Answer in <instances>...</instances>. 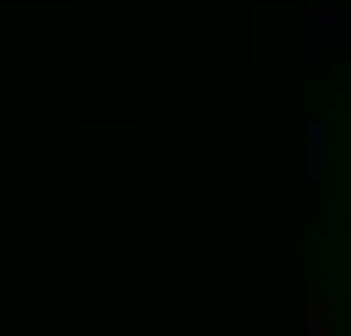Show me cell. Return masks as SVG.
<instances>
[{
    "mask_svg": "<svg viewBox=\"0 0 351 336\" xmlns=\"http://www.w3.org/2000/svg\"><path fill=\"white\" fill-rule=\"evenodd\" d=\"M351 43V8H315L308 14V51L323 57V51H344Z\"/></svg>",
    "mask_w": 351,
    "mask_h": 336,
    "instance_id": "6da1fadb",
    "label": "cell"
},
{
    "mask_svg": "<svg viewBox=\"0 0 351 336\" xmlns=\"http://www.w3.org/2000/svg\"><path fill=\"white\" fill-rule=\"evenodd\" d=\"M323 151H330V129H323V122H308V194L323 186Z\"/></svg>",
    "mask_w": 351,
    "mask_h": 336,
    "instance_id": "7a4b0ae2",
    "label": "cell"
}]
</instances>
